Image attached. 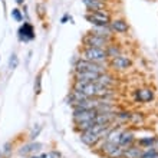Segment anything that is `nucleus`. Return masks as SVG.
<instances>
[{"mask_svg": "<svg viewBox=\"0 0 158 158\" xmlns=\"http://www.w3.org/2000/svg\"><path fill=\"white\" fill-rule=\"evenodd\" d=\"M83 56H85V60H89V62H104L105 59L108 58L106 55V49H102V48H86L83 50Z\"/></svg>", "mask_w": 158, "mask_h": 158, "instance_id": "f257e3e1", "label": "nucleus"}, {"mask_svg": "<svg viewBox=\"0 0 158 158\" xmlns=\"http://www.w3.org/2000/svg\"><path fill=\"white\" fill-rule=\"evenodd\" d=\"M76 72H95V73H105V68L99 63L89 62V60H79L75 66Z\"/></svg>", "mask_w": 158, "mask_h": 158, "instance_id": "f03ea898", "label": "nucleus"}, {"mask_svg": "<svg viewBox=\"0 0 158 158\" xmlns=\"http://www.w3.org/2000/svg\"><path fill=\"white\" fill-rule=\"evenodd\" d=\"M96 115H98L96 109H75L73 111V119H75L76 124L94 121Z\"/></svg>", "mask_w": 158, "mask_h": 158, "instance_id": "7ed1b4c3", "label": "nucleus"}, {"mask_svg": "<svg viewBox=\"0 0 158 158\" xmlns=\"http://www.w3.org/2000/svg\"><path fill=\"white\" fill-rule=\"evenodd\" d=\"M86 19L91 22L94 26H108V23L111 22L108 15L104 12H101V10H94V12H91V15H88Z\"/></svg>", "mask_w": 158, "mask_h": 158, "instance_id": "20e7f679", "label": "nucleus"}, {"mask_svg": "<svg viewBox=\"0 0 158 158\" xmlns=\"http://www.w3.org/2000/svg\"><path fill=\"white\" fill-rule=\"evenodd\" d=\"M83 43L86 45V48H102V49H105V46L108 45V39L89 33L83 38Z\"/></svg>", "mask_w": 158, "mask_h": 158, "instance_id": "39448f33", "label": "nucleus"}, {"mask_svg": "<svg viewBox=\"0 0 158 158\" xmlns=\"http://www.w3.org/2000/svg\"><path fill=\"white\" fill-rule=\"evenodd\" d=\"M19 39L23 42H29L32 39H35V30L30 23H23V26H20V29H19Z\"/></svg>", "mask_w": 158, "mask_h": 158, "instance_id": "423d86ee", "label": "nucleus"}, {"mask_svg": "<svg viewBox=\"0 0 158 158\" xmlns=\"http://www.w3.org/2000/svg\"><path fill=\"white\" fill-rule=\"evenodd\" d=\"M131 59H128L127 56H122V55H119V56H117V58H114L112 60H111V65H112V68H115V69H118V71H124V69H127V68L131 66Z\"/></svg>", "mask_w": 158, "mask_h": 158, "instance_id": "0eeeda50", "label": "nucleus"}, {"mask_svg": "<svg viewBox=\"0 0 158 158\" xmlns=\"http://www.w3.org/2000/svg\"><path fill=\"white\" fill-rule=\"evenodd\" d=\"M99 73L95 72H76V82L81 83H91V82H96Z\"/></svg>", "mask_w": 158, "mask_h": 158, "instance_id": "6e6552de", "label": "nucleus"}, {"mask_svg": "<svg viewBox=\"0 0 158 158\" xmlns=\"http://www.w3.org/2000/svg\"><path fill=\"white\" fill-rule=\"evenodd\" d=\"M134 141H135V137H134V134L131 132V131H122L121 139H119V147H122L124 150H127L129 147H132Z\"/></svg>", "mask_w": 158, "mask_h": 158, "instance_id": "1a4fd4ad", "label": "nucleus"}, {"mask_svg": "<svg viewBox=\"0 0 158 158\" xmlns=\"http://www.w3.org/2000/svg\"><path fill=\"white\" fill-rule=\"evenodd\" d=\"M81 141H82L83 144H86L88 147H94L96 142L99 141V137H98L96 134L91 132V131H83V132L81 134Z\"/></svg>", "mask_w": 158, "mask_h": 158, "instance_id": "9d476101", "label": "nucleus"}, {"mask_svg": "<svg viewBox=\"0 0 158 158\" xmlns=\"http://www.w3.org/2000/svg\"><path fill=\"white\" fill-rule=\"evenodd\" d=\"M135 99L138 102H150L154 99V94L151 89H139L135 92Z\"/></svg>", "mask_w": 158, "mask_h": 158, "instance_id": "9b49d317", "label": "nucleus"}, {"mask_svg": "<svg viewBox=\"0 0 158 158\" xmlns=\"http://www.w3.org/2000/svg\"><path fill=\"white\" fill-rule=\"evenodd\" d=\"M42 144L40 142H32V144H27V145H25L23 148H20L19 150V154L20 155H26L29 154V152H36V151L42 150Z\"/></svg>", "mask_w": 158, "mask_h": 158, "instance_id": "f8f14e48", "label": "nucleus"}, {"mask_svg": "<svg viewBox=\"0 0 158 158\" xmlns=\"http://www.w3.org/2000/svg\"><path fill=\"white\" fill-rule=\"evenodd\" d=\"M121 134H122V129H121V128L111 129V132H109L108 135H106V138H105V141H108V142H112V144H117V145H119Z\"/></svg>", "mask_w": 158, "mask_h": 158, "instance_id": "ddd939ff", "label": "nucleus"}, {"mask_svg": "<svg viewBox=\"0 0 158 158\" xmlns=\"http://www.w3.org/2000/svg\"><path fill=\"white\" fill-rule=\"evenodd\" d=\"M142 151L141 148H137V147H129L127 150H124V158H141Z\"/></svg>", "mask_w": 158, "mask_h": 158, "instance_id": "4468645a", "label": "nucleus"}, {"mask_svg": "<svg viewBox=\"0 0 158 158\" xmlns=\"http://www.w3.org/2000/svg\"><path fill=\"white\" fill-rule=\"evenodd\" d=\"M111 27H112L115 32H118V33H125V32L128 30V25H127V22H124V20L111 22Z\"/></svg>", "mask_w": 158, "mask_h": 158, "instance_id": "2eb2a0df", "label": "nucleus"}, {"mask_svg": "<svg viewBox=\"0 0 158 158\" xmlns=\"http://www.w3.org/2000/svg\"><path fill=\"white\" fill-rule=\"evenodd\" d=\"M114 82H115V81L112 79V76L106 75V73H101V75L98 76V79H96V83H99V85H102V86H106V88L112 86Z\"/></svg>", "mask_w": 158, "mask_h": 158, "instance_id": "dca6fc26", "label": "nucleus"}, {"mask_svg": "<svg viewBox=\"0 0 158 158\" xmlns=\"http://www.w3.org/2000/svg\"><path fill=\"white\" fill-rule=\"evenodd\" d=\"M92 33L96 35V36H101V38L108 39L109 36H111V30H109L106 26H95Z\"/></svg>", "mask_w": 158, "mask_h": 158, "instance_id": "f3484780", "label": "nucleus"}, {"mask_svg": "<svg viewBox=\"0 0 158 158\" xmlns=\"http://www.w3.org/2000/svg\"><path fill=\"white\" fill-rule=\"evenodd\" d=\"M83 3L91 9V12H94V10H99V9L102 7V2H99V0H83Z\"/></svg>", "mask_w": 158, "mask_h": 158, "instance_id": "a211bd4d", "label": "nucleus"}, {"mask_svg": "<svg viewBox=\"0 0 158 158\" xmlns=\"http://www.w3.org/2000/svg\"><path fill=\"white\" fill-rule=\"evenodd\" d=\"M106 55H108V58H117V56H119L121 55V50L119 48H117V46H109L108 49H106Z\"/></svg>", "mask_w": 158, "mask_h": 158, "instance_id": "6ab92c4d", "label": "nucleus"}, {"mask_svg": "<svg viewBox=\"0 0 158 158\" xmlns=\"http://www.w3.org/2000/svg\"><path fill=\"white\" fill-rule=\"evenodd\" d=\"M17 65H19V58H17L16 53H12L10 55V58H9V69L13 71V69H16Z\"/></svg>", "mask_w": 158, "mask_h": 158, "instance_id": "aec40b11", "label": "nucleus"}, {"mask_svg": "<svg viewBox=\"0 0 158 158\" xmlns=\"http://www.w3.org/2000/svg\"><path fill=\"white\" fill-rule=\"evenodd\" d=\"M40 92H42V73H39L36 76V79H35V94L39 95Z\"/></svg>", "mask_w": 158, "mask_h": 158, "instance_id": "412c9836", "label": "nucleus"}, {"mask_svg": "<svg viewBox=\"0 0 158 158\" xmlns=\"http://www.w3.org/2000/svg\"><path fill=\"white\" fill-rule=\"evenodd\" d=\"M138 144H139V145L141 147H144V148H150L151 147V144H152V138H142V139H139V141H138Z\"/></svg>", "mask_w": 158, "mask_h": 158, "instance_id": "4be33fe9", "label": "nucleus"}, {"mask_svg": "<svg viewBox=\"0 0 158 158\" xmlns=\"http://www.w3.org/2000/svg\"><path fill=\"white\" fill-rule=\"evenodd\" d=\"M12 16H13V19H15V20H17V22L23 20V16H22V13H20V10H19V9H13V10H12Z\"/></svg>", "mask_w": 158, "mask_h": 158, "instance_id": "5701e85b", "label": "nucleus"}, {"mask_svg": "<svg viewBox=\"0 0 158 158\" xmlns=\"http://www.w3.org/2000/svg\"><path fill=\"white\" fill-rule=\"evenodd\" d=\"M40 131H42V127H40V125H36V129L33 128V129H32V132H30V138H32V139H35V138L39 135V132H40Z\"/></svg>", "mask_w": 158, "mask_h": 158, "instance_id": "b1692460", "label": "nucleus"}, {"mask_svg": "<svg viewBox=\"0 0 158 158\" xmlns=\"http://www.w3.org/2000/svg\"><path fill=\"white\" fill-rule=\"evenodd\" d=\"M115 118H118V119H122V121L131 119V114H129V112H119V114H117V117H115Z\"/></svg>", "mask_w": 158, "mask_h": 158, "instance_id": "393cba45", "label": "nucleus"}, {"mask_svg": "<svg viewBox=\"0 0 158 158\" xmlns=\"http://www.w3.org/2000/svg\"><path fill=\"white\" fill-rule=\"evenodd\" d=\"M10 147H12V144H10V142H7V144H4L3 148L0 150V155H7V152L10 151Z\"/></svg>", "mask_w": 158, "mask_h": 158, "instance_id": "a878e982", "label": "nucleus"}, {"mask_svg": "<svg viewBox=\"0 0 158 158\" xmlns=\"http://www.w3.org/2000/svg\"><path fill=\"white\" fill-rule=\"evenodd\" d=\"M148 150H152V151H155V152H158V137L152 138V144H151V147Z\"/></svg>", "mask_w": 158, "mask_h": 158, "instance_id": "bb28decb", "label": "nucleus"}, {"mask_svg": "<svg viewBox=\"0 0 158 158\" xmlns=\"http://www.w3.org/2000/svg\"><path fill=\"white\" fill-rule=\"evenodd\" d=\"M48 157L49 158H62V155H60L59 151H50L49 154H48Z\"/></svg>", "mask_w": 158, "mask_h": 158, "instance_id": "cd10ccee", "label": "nucleus"}, {"mask_svg": "<svg viewBox=\"0 0 158 158\" xmlns=\"http://www.w3.org/2000/svg\"><path fill=\"white\" fill-rule=\"evenodd\" d=\"M68 17H69V15H65V16L60 19V23H66V20H68Z\"/></svg>", "mask_w": 158, "mask_h": 158, "instance_id": "c85d7f7f", "label": "nucleus"}, {"mask_svg": "<svg viewBox=\"0 0 158 158\" xmlns=\"http://www.w3.org/2000/svg\"><path fill=\"white\" fill-rule=\"evenodd\" d=\"M23 2H25V0H16L17 4H23Z\"/></svg>", "mask_w": 158, "mask_h": 158, "instance_id": "c756f323", "label": "nucleus"}, {"mask_svg": "<svg viewBox=\"0 0 158 158\" xmlns=\"http://www.w3.org/2000/svg\"><path fill=\"white\" fill-rule=\"evenodd\" d=\"M40 158H48V154H42Z\"/></svg>", "mask_w": 158, "mask_h": 158, "instance_id": "7c9ffc66", "label": "nucleus"}, {"mask_svg": "<svg viewBox=\"0 0 158 158\" xmlns=\"http://www.w3.org/2000/svg\"><path fill=\"white\" fill-rule=\"evenodd\" d=\"M30 158H40V157H30Z\"/></svg>", "mask_w": 158, "mask_h": 158, "instance_id": "2f4dec72", "label": "nucleus"}, {"mask_svg": "<svg viewBox=\"0 0 158 158\" xmlns=\"http://www.w3.org/2000/svg\"><path fill=\"white\" fill-rule=\"evenodd\" d=\"M99 2H102V0H99Z\"/></svg>", "mask_w": 158, "mask_h": 158, "instance_id": "473e14b6", "label": "nucleus"}]
</instances>
